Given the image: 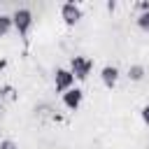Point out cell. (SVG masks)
<instances>
[{"mask_svg": "<svg viewBox=\"0 0 149 149\" xmlns=\"http://www.w3.org/2000/svg\"><path fill=\"white\" fill-rule=\"evenodd\" d=\"M91 68H93V63L88 58H81V56H74L72 58V74L77 79H86L88 72H91Z\"/></svg>", "mask_w": 149, "mask_h": 149, "instance_id": "1", "label": "cell"}, {"mask_svg": "<svg viewBox=\"0 0 149 149\" xmlns=\"http://www.w3.org/2000/svg\"><path fill=\"white\" fill-rule=\"evenodd\" d=\"M12 21H14V26H16L19 33H28V28H30V23H33V16H30L28 9H16L14 16H12Z\"/></svg>", "mask_w": 149, "mask_h": 149, "instance_id": "2", "label": "cell"}, {"mask_svg": "<svg viewBox=\"0 0 149 149\" xmlns=\"http://www.w3.org/2000/svg\"><path fill=\"white\" fill-rule=\"evenodd\" d=\"M61 14H63V19H65V23H77L79 21V7H74L72 2H65L63 7H61Z\"/></svg>", "mask_w": 149, "mask_h": 149, "instance_id": "3", "label": "cell"}, {"mask_svg": "<svg viewBox=\"0 0 149 149\" xmlns=\"http://www.w3.org/2000/svg\"><path fill=\"white\" fill-rule=\"evenodd\" d=\"M72 79H74L72 72H68V70H58V72H56V88H58V91H68L70 84H72Z\"/></svg>", "mask_w": 149, "mask_h": 149, "instance_id": "4", "label": "cell"}, {"mask_svg": "<svg viewBox=\"0 0 149 149\" xmlns=\"http://www.w3.org/2000/svg\"><path fill=\"white\" fill-rule=\"evenodd\" d=\"M63 102H65L70 109H77V107H79V102H81V91H79V88H70V91H65Z\"/></svg>", "mask_w": 149, "mask_h": 149, "instance_id": "5", "label": "cell"}, {"mask_svg": "<svg viewBox=\"0 0 149 149\" xmlns=\"http://www.w3.org/2000/svg\"><path fill=\"white\" fill-rule=\"evenodd\" d=\"M116 77H119V72H116V68H112V65H107V68H102V81H105L107 86H114V84H116Z\"/></svg>", "mask_w": 149, "mask_h": 149, "instance_id": "6", "label": "cell"}, {"mask_svg": "<svg viewBox=\"0 0 149 149\" xmlns=\"http://www.w3.org/2000/svg\"><path fill=\"white\" fill-rule=\"evenodd\" d=\"M14 21L9 19V16H0V35H5L7 30H9V26H12Z\"/></svg>", "mask_w": 149, "mask_h": 149, "instance_id": "7", "label": "cell"}, {"mask_svg": "<svg viewBox=\"0 0 149 149\" xmlns=\"http://www.w3.org/2000/svg\"><path fill=\"white\" fill-rule=\"evenodd\" d=\"M133 79H142V74H144V70H142V65H135V68H130V72H128Z\"/></svg>", "mask_w": 149, "mask_h": 149, "instance_id": "8", "label": "cell"}, {"mask_svg": "<svg viewBox=\"0 0 149 149\" xmlns=\"http://www.w3.org/2000/svg\"><path fill=\"white\" fill-rule=\"evenodd\" d=\"M137 23H140V28H144V30H149V12H144L140 19H137Z\"/></svg>", "mask_w": 149, "mask_h": 149, "instance_id": "9", "label": "cell"}, {"mask_svg": "<svg viewBox=\"0 0 149 149\" xmlns=\"http://www.w3.org/2000/svg\"><path fill=\"white\" fill-rule=\"evenodd\" d=\"M0 149H16V144H14L12 140H5V142L0 144Z\"/></svg>", "mask_w": 149, "mask_h": 149, "instance_id": "10", "label": "cell"}, {"mask_svg": "<svg viewBox=\"0 0 149 149\" xmlns=\"http://www.w3.org/2000/svg\"><path fill=\"white\" fill-rule=\"evenodd\" d=\"M142 119H144V121H147V123H149V105H147V107H144V109H142Z\"/></svg>", "mask_w": 149, "mask_h": 149, "instance_id": "11", "label": "cell"}]
</instances>
